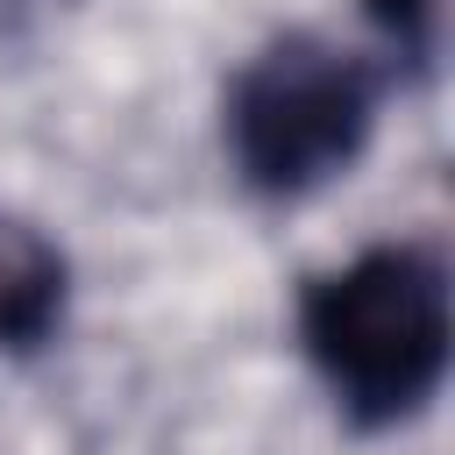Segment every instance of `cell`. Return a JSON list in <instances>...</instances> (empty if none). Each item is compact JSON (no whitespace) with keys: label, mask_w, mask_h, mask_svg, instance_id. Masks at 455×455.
I'll use <instances>...</instances> for the list:
<instances>
[{"label":"cell","mask_w":455,"mask_h":455,"mask_svg":"<svg viewBox=\"0 0 455 455\" xmlns=\"http://www.w3.org/2000/svg\"><path fill=\"white\" fill-rule=\"evenodd\" d=\"M306 341L363 419L412 412L448 363V284L419 249H377L306 299Z\"/></svg>","instance_id":"obj_1"},{"label":"cell","mask_w":455,"mask_h":455,"mask_svg":"<svg viewBox=\"0 0 455 455\" xmlns=\"http://www.w3.org/2000/svg\"><path fill=\"white\" fill-rule=\"evenodd\" d=\"M363 121H370L363 71L320 43H284L263 64H249V78L235 85V107H228L235 156L270 192L334 178L355 156Z\"/></svg>","instance_id":"obj_2"},{"label":"cell","mask_w":455,"mask_h":455,"mask_svg":"<svg viewBox=\"0 0 455 455\" xmlns=\"http://www.w3.org/2000/svg\"><path fill=\"white\" fill-rule=\"evenodd\" d=\"M57 277H64L57 270V249L28 220L0 213V341H28V334L50 327L57 291H64Z\"/></svg>","instance_id":"obj_3"}]
</instances>
